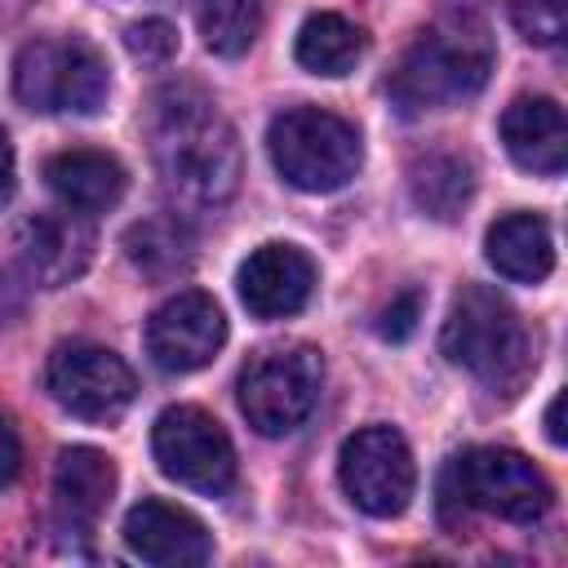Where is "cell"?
<instances>
[{"label": "cell", "mask_w": 568, "mask_h": 568, "mask_svg": "<svg viewBox=\"0 0 568 568\" xmlns=\"http://www.w3.org/2000/svg\"><path fill=\"white\" fill-rule=\"evenodd\" d=\"M546 435H550V444H564L568 439V430H564V390L546 404Z\"/></svg>", "instance_id": "28"}, {"label": "cell", "mask_w": 568, "mask_h": 568, "mask_svg": "<svg viewBox=\"0 0 568 568\" xmlns=\"http://www.w3.org/2000/svg\"><path fill=\"white\" fill-rule=\"evenodd\" d=\"M240 302L257 320L297 315L315 293V262L297 244H262L240 262Z\"/></svg>", "instance_id": "12"}, {"label": "cell", "mask_w": 568, "mask_h": 568, "mask_svg": "<svg viewBox=\"0 0 568 568\" xmlns=\"http://www.w3.org/2000/svg\"><path fill=\"white\" fill-rule=\"evenodd\" d=\"M222 342H226V315L200 288L173 293L146 320V355L164 373H195V368H204L222 351Z\"/></svg>", "instance_id": "11"}, {"label": "cell", "mask_w": 568, "mask_h": 568, "mask_svg": "<svg viewBox=\"0 0 568 568\" xmlns=\"http://www.w3.org/2000/svg\"><path fill=\"white\" fill-rule=\"evenodd\" d=\"M151 160L182 209H217L240 186V142L226 115L195 84H169L146 115Z\"/></svg>", "instance_id": "1"}, {"label": "cell", "mask_w": 568, "mask_h": 568, "mask_svg": "<svg viewBox=\"0 0 568 568\" xmlns=\"http://www.w3.org/2000/svg\"><path fill=\"white\" fill-rule=\"evenodd\" d=\"M501 142L528 173L559 178L568 164V120L555 98H515L501 111Z\"/></svg>", "instance_id": "15"}, {"label": "cell", "mask_w": 568, "mask_h": 568, "mask_svg": "<svg viewBox=\"0 0 568 568\" xmlns=\"http://www.w3.org/2000/svg\"><path fill=\"white\" fill-rule=\"evenodd\" d=\"M115 497V462L102 448L75 444L53 466V510L71 532H89Z\"/></svg>", "instance_id": "17"}, {"label": "cell", "mask_w": 568, "mask_h": 568, "mask_svg": "<svg viewBox=\"0 0 568 568\" xmlns=\"http://www.w3.org/2000/svg\"><path fill=\"white\" fill-rule=\"evenodd\" d=\"M124 49L142 62V67H164L178 53V27L164 18H142L124 31Z\"/></svg>", "instance_id": "24"}, {"label": "cell", "mask_w": 568, "mask_h": 568, "mask_svg": "<svg viewBox=\"0 0 568 568\" xmlns=\"http://www.w3.org/2000/svg\"><path fill=\"white\" fill-rule=\"evenodd\" d=\"M493 58L497 53L488 27L475 13H448L408 44L386 89L404 115H422L475 98L488 84Z\"/></svg>", "instance_id": "2"}, {"label": "cell", "mask_w": 568, "mask_h": 568, "mask_svg": "<svg viewBox=\"0 0 568 568\" xmlns=\"http://www.w3.org/2000/svg\"><path fill=\"white\" fill-rule=\"evenodd\" d=\"M151 453L160 470L195 493H226L235 484V448L226 430L195 404H173L151 426Z\"/></svg>", "instance_id": "8"}, {"label": "cell", "mask_w": 568, "mask_h": 568, "mask_svg": "<svg viewBox=\"0 0 568 568\" xmlns=\"http://www.w3.org/2000/svg\"><path fill=\"white\" fill-rule=\"evenodd\" d=\"M266 151L275 173L311 195L346 186L364 164L359 129L324 106H288L266 129Z\"/></svg>", "instance_id": "5"}, {"label": "cell", "mask_w": 568, "mask_h": 568, "mask_svg": "<svg viewBox=\"0 0 568 568\" xmlns=\"http://www.w3.org/2000/svg\"><path fill=\"white\" fill-rule=\"evenodd\" d=\"M484 253L497 275L515 284H541L555 271V240L537 213H506L488 226Z\"/></svg>", "instance_id": "18"}, {"label": "cell", "mask_w": 568, "mask_h": 568, "mask_svg": "<svg viewBox=\"0 0 568 568\" xmlns=\"http://www.w3.org/2000/svg\"><path fill=\"white\" fill-rule=\"evenodd\" d=\"M124 546L142 559V564H160V568H178V564H204L213 555V541L204 532V524L160 497H142L129 515H124Z\"/></svg>", "instance_id": "14"}, {"label": "cell", "mask_w": 568, "mask_h": 568, "mask_svg": "<svg viewBox=\"0 0 568 568\" xmlns=\"http://www.w3.org/2000/svg\"><path fill=\"white\" fill-rule=\"evenodd\" d=\"M22 470V439L13 430V422L0 413V488H9Z\"/></svg>", "instance_id": "26"}, {"label": "cell", "mask_w": 568, "mask_h": 568, "mask_svg": "<svg viewBox=\"0 0 568 568\" xmlns=\"http://www.w3.org/2000/svg\"><path fill=\"white\" fill-rule=\"evenodd\" d=\"M342 488L346 497L373 515V519H390L413 501L417 488V466L413 453L404 444V435L395 426H364L342 444V462H337Z\"/></svg>", "instance_id": "9"}, {"label": "cell", "mask_w": 568, "mask_h": 568, "mask_svg": "<svg viewBox=\"0 0 568 568\" xmlns=\"http://www.w3.org/2000/svg\"><path fill=\"white\" fill-rule=\"evenodd\" d=\"M324 386V359L315 346H275L244 364L240 373V413L257 435L297 430Z\"/></svg>", "instance_id": "7"}, {"label": "cell", "mask_w": 568, "mask_h": 568, "mask_svg": "<svg viewBox=\"0 0 568 568\" xmlns=\"http://www.w3.org/2000/svg\"><path fill=\"white\" fill-rule=\"evenodd\" d=\"M408 195L426 217L453 222L475 195V164L462 151H448V146L422 151L408 164Z\"/></svg>", "instance_id": "19"}, {"label": "cell", "mask_w": 568, "mask_h": 568, "mask_svg": "<svg viewBox=\"0 0 568 568\" xmlns=\"http://www.w3.org/2000/svg\"><path fill=\"white\" fill-rule=\"evenodd\" d=\"M510 13L528 44H555L568 31V0H515Z\"/></svg>", "instance_id": "23"}, {"label": "cell", "mask_w": 568, "mask_h": 568, "mask_svg": "<svg viewBox=\"0 0 568 568\" xmlns=\"http://www.w3.org/2000/svg\"><path fill=\"white\" fill-rule=\"evenodd\" d=\"M200 36L204 49L217 58H240L253 49L266 22V0H200Z\"/></svg>", "instance_id": "22"}, {"label": "cell", "mask_w": 568, "mask_h": 568, "mask_svg": "<svg viewBox=\"0 0 568 568\" xmlns=\"http://www.w3.org/2000/svg\"><path fill=\"white\" fill-rule=\"evenodd\" d=\"M293 53L311 75H346L364 58V31L342 13H311L297 31Z\"/></svg>", "instance_id": "21"}, {"label": "cell", "mask_w": 568, "mask_h": 568, "mask_svg": "<svg viewBox=\"0 0 568 568\" xmlns=\"http://www.w3.org/2000/svg\"><path fill=\"white\" fill-rule=\"evenodd\" d=\"M18 262L22 271L44 284V288H58L67 280H75L89 257H93V231L84 222V213H71V209H58V213H36L18 226Z\"/></svg>", "instance_id": "13"}, {"label": "cell", "mask_w": 568, "mask_h": 568, "mask_svg": "<svg viewBox=\"0 0 568 568\" xmlns=\"http://www.w3.org/2000/svg\"><path fill=\"white\" fill-rule=\"evenodd\" d=\"M124 182H129L124 164L93 146H71L44 160V186L58 195L62 209L84 213V217L115 209L124 195Z\"/></svg>", "instance_id": "16"}, {"label": "cell", "mask_w": 568, "mask_h": 568, "mask_svg": "<svg viewBox=\"0 0 568 568\" xmlns=\"http://www.w3.org/2000/svg\"><path fill=\"white\" fill-rule=\"evenodd\" d=\"M124 257L146 280H173L195 262V235L178 213L142 217L124 231Z\"/></svg>", "instance_id": "20"}, {"label": "cell", "mask_w": 568, "mask_h": 568, "mask_svg": "<svg viewBox=\"0 0 568 568\" xmlns=\"http://www.w3.org/2000/svg\"><path fill=\"white\" fill-rule=\"evenodd\" d=\"M422 306H426V297H422L417 288H404L399 297H390V306H382V315H377V337H386V342H408V337L417 333Z\"/></svg>", "instance_id": "25"}, {"label": "cell", "mask_w": 568, "mask_h": 568, "mask_svg": "<svg viewBox=\"0 0 568 568\" xmlns=\"http://www.w3.org/2000/svg\"><path fill=\"white\" fill-rule=\"evenodd\" d=\"M439 351L457 368L475 373L488 390H501V395H515L537 364L515 306L497 288H484V284H466L457 293L444 320V333H439Z\"/></svg>", "instance_id": "3"}, {"label": "cell", "mask_w": 568, "mask_h": 568, "mask_svg": "<svg viewBox=\"0 0 568 568\" xmlns=\"http://www.w3.org/2000/svg\"><path fill=\"white\" fill-rule=\"evenodd\" d=\"M44 386L71 417H84V422H115L138 395L133 368L115 351L93 346V342L58 346L49 355Z\"/></svg>", "instance_id": "10"}, {"label": "cell", "mask_w": 568, "mask_h": 568, "mask_svg": "<svg viewBox=\"0 0 568 568\" xmlns=\"http://www.w3.org/2000/svg\"><path fill=\"white\" fill-rule=\"evenodd\" d=\"M13 93L44 115H93L111 93V71L84 36H40L13 62Z\"/></svg>", "instance_id": "6"}, {"label": "cell", "mask_w": 568, "mask_h": 568, "mask_svg": "<svg viewBox=\"0 0 568 568\" xmlns=\"http://www.w3.org/2000/svg\"><path fill=\"white\" fill-rule=\"evenodd\" d=\"M13 186H18V164H13V142H9V133L0 129V204H9V195H13Z\"/></svg>", "instance_id": "27"}, {"label": "cell", "mask_w": 568, "mask_h": 568, "mask_svg": "<svg viewBox=\"0 0 568 568\" xmlns=\"http://www.w3.org/2000/svg\"><path fill=\"white\" fill-rule=\"evenodd\" d=\"M439 510L444 519L484 510L506 524H537L550 510V484L515 448H466L439 475Z\"/></svg>", "instance_id": "4"}]
</instances>
